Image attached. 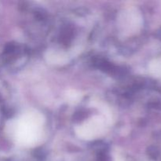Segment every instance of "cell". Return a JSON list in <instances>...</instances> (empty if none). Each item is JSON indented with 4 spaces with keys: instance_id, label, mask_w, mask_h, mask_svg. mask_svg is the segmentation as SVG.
Segmentation results:
<instances>
[{
    "instance_id": "cell-1",
    "label": "cell",
    "mask_w": 161,
    "mask_h": 161,
    "mask_svg": "<svg viewBox=\"0 0 161 161\" xmlns=\"http://www.w3.org/2000/svg\"><path fill=\"white\" fill-rule=\"evenodd\" d=\"M44 123L43 115L36 110L23 113L14 124V138L21 146H35L42 138Z\"/></svg>"
},
{
    "instance_id": "cell-2",
    "label": "cell",
    "mask_w": 161,
    "mask_h": 161,
    "mask_svg": "<svg viewBox=\"0 0 161 161\" xmlns=\"http://www.w3.org/2000/svg\"><path fill=\"white\" fill-rule=\"evenodd\" d=\"M106 122L101 116H94L75 127V134L83 140H94L105 133Z\"/></svg>"
},
{
    "instance_id": "cell-3",
    "label": "cell",
    "mask_w": 161,
    "mask_h": 161,
    "mask_svg": "<svg viewBox=\"0 0 161 161\" xmlns=\"http://www.w3.org/2000/svg\"><path fill=\"white\" fill-rule=\"evenodd\" d=\"M137 16L131 9H125L120 12L118 17V25L121 31L125 35L130 34L135 29Z\"/></svg>"
},
{
    "instance_id": "cell-4",
    "label": "cell",
    "mask_w": 161,
    "mask_h": 161,
    "mask_svg": "<svg viewBox=\"0 0 161 161\" xmlns=\"http://www.w3.org/2000/svg\"><path fill=\"white\" fill-rule=\"evenodd\" d=\"M46 59L51 64H63L69 61L68 56L64 53L57 50H48L46 54Z\"/></svg>"
}]
</instances>
